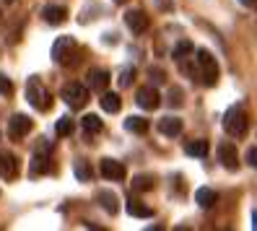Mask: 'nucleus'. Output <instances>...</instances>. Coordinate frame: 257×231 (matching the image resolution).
Instances as JSON below:
<instances>
[{
    "label": "nucleus",
    "mask_w": 257,
    "mask_h": 231,
    "mask_svg": "<svg viewBox=\"0 0 257 231\" xmlns=\"http://www.w3.org/2000/svg\"><path fill=\"white\" fill-rule=\"evenodd\" d=\"M117 81H119V86H122V88H127V86L135 81V68H130V65L122 68V73H119V78H117Z\"/></svg>",
    "instance_id": "obj_27"
},
{
    "label": "nucleus",
    "mask_w": 257,
    "mask_h": 231,
    "mask_svg": "<svg viewBox=\"0 0 257 231\" xmlns=\"http://www.w3.org/2000/svg\"><path fill=\"white\" fill-rule=\"evenodd\" d=\"M11 94H13V83L0 73V96H11Z\"/></svg>",
    "instance_id": "obj_29"
},
{
    "label": "nucleus",
    "mask_w": 257,
    "mask_h": 231,
    "mask_svg": "<svg viewBox=\"0 0 257 231\" xmlns=\"http://www.w3.org/2000/svg\"><path fill=\"white\" fill-rule=\"evenodd\" d=\"M192 50H195V47H192V42H190V39H182V42H177V47H174L172 57H174V60H182V57H187Z\"/></svg>",
    "instance_id": "obj_25"
},
{
    "label": "nucleus",
    "mask_w": 257,
    "mask_h": 231,
    "mask_svg": "<svg viewBox=\"0 0 257 231\" xmlns=\"http://www.w3.org/2000/svg\"><path fill=\"white\" fill-rule=\"evenodd\" d=\"M114 3H117V6H122V3H127V0H114Z\"/></svg>",
    "instance_id": "obj_34"
},
{
    "label": "nucleus",
    "mask_w": 257,
    "mask_h": 231,
    "mask_svg": "<svg viewBox=\"0 0 257 231\" xmlns=\"http://www.w3.org/2000/svg\"><path fill=\"white\" fill-rule=\"evenodd\" d=\"M185 153L192 159H205V153H208V141H190L185 143Z\"/></svg>",
    "instance_id": "obj_20"
},
{
    "label": "nucleus",
    "mask_w": 257,
    "mask_h": 231,
    "mask_svg": "<svg viewBox=\"0 0 257 231\" xmlns=\"http://www.w3.org/2000/svg\"><path fill=\"white\" fill-rule=\"evenodd\" d=\"M195 200H198L200 208H213L218 203V192L210 190V187H200L198 192H195Z\"/></svg>",
    "instance_id": "obj_17"
},
{
    "label": "nucleus",
    "mask_w": 257,
    "mask_h": 231,
    "mask_svg": "<svg viewBox=\"0 0 257 231\" xmlns=\"http://www.w3.org/2000/svg\"><path fill=\"white\" fill-rule=\"evenodd\" d=\"M195 68H198V83H205V86H216V83H218L221 70H218L216 57L210 55L208 50H198V57H195Z\"/></svg>",
    "instance_id": "obj_2"
},
{
    "label": "nucleus",
    "mask_w": 257,
    "mask_h": 231,
    "mask_svg": "<svg viewBox=\"0 0 257 231\" xmlns=\"http://www.w3.org/2000/svg\"><path fill=\"white\" fill-rule=\"evenodd\" d=\"M47 172H52V161H50V156L47 153H34V159H32V166H29V174L32 177H37V174H47Z\"/></svg>",
    "instance_id": "obj_16"
},
{
    "label": "nucleus",
    "mask_w": 257,
    "mask_h": 231,
    "mask_svg": "<svg viewBox=\"0 0 257 231\" xmlns=\"http://www.w3.org/2000/svg\"><path fill=\"white\" fill-rule=\"evenodd\" d=\"M75 57H78V42L73 37H57L52 44V60L57 65H75Z\"/></svg>",
    "instance_id": "obj_3"
},
{
    "label": "nucleus",
    "mask_w": 257,
    "mask_h": 231,
    "mask_svg": "<svg viewBox=\"0 0 257 231\" xmlns=\"http://www.w3.org/2000/svg\"><path fill=\"white\" fill-rule=\"evenodd\" d=\"M159 8H166V11H172V0H156Z\"/></svg>",
    "instance_id": "obj_32"
},
{
    "label": "nucleus",
    "mask_w": 257,
    "mask_h": 231,
    "mask_svg": "<svg viewBox=\"0 0 257 231\" xmlns=\"http://www.w3.org/2000/svg\"><path fill=\"white\" fill-rule=\"evenodd\" d=\"M60 99H63L70 109H83V106L88 104V86H81L78 81H73V83L63 86Z\"/></svg>",
    "instance_id": "obj_5"
},
{
    "label": "nucleus",
    "mask_w": 257,
    "mask_h": 231,
    "mask_svg": "<svg viewBox=\"0 0 257 231\" xmlns=\"http://www.w3.org/2000/svg\"><path fill=\"white\" fill-rule=\"evenodd\" d=\"M81 128L88 133V135H96V133H101V128H104V122L96 117V114H86L83 120H81Z\"/></svg>",
    "instance_id": "obj_22"
},
{
    "label": "nucleus",
    "mask_w": 257,
    "mask_h": 231,
    "mask_svg": "<svg viewBox=\"0 0 257 231\" xmlns=\"http://www.w3.org/2000/svg\"><path fill=\"white\" fill-rule=\"evenodd\" d=\"M218 161H221V166L223 169H229V172H236L239 169V156H236V148H234V143H221L218 146Z\"/></svg>",
    "instance_id": "obj_10"
},
{
    "label": "nucleus",
    "mask_w": 257,
    "mask_h": 231,
    "mask_svg": "<svg viewBox=\"0 0 257 231\" xmlns=\"http://www.w3.org/2000/svg\"><path fill=\"white\" fill-rule=\"evenodd\" d=\"M32 128H34V122L29 120L26 114H13L8 120V135L13 138V141H19V138L29 135V133H32Z\"/></svg>",
    "instance_id": "obj_6"
},
{
    "label": "nucleus",
    "mask_w": 257,
    "mask_h": 231,
    "mask_svg": "<svg viewBox=\"0 0 257 231\" xmlns=\"http://www.w3.org/2000/svg\"><path fill=\"white\" fill-rule=\"evenodd\" d=\"M127 213L130 215H135V218H151L154 215V208H148V205H143L141 200H127Z\"/></svg>",
    "instance_id": "obj_19"
},
{
    "label": "nucleus",
    "mask_w": 257,
    "mask_h": 231,
    "mask_svg": "<svg viewBox=\"0 0 257 231\" xmlns=\"http://www.w3.org/2000/svg\"><path fill=\"white\" fill-rule=\"evenodd\" d=\"M96 200H99V205L107 210L109 215H117L119 213V200H117V195L112 190H99L96 192Z\"/></svg>",
    "instance_id": "obj_15"
},
{
    "label": "nucleus",
    "mask_w": 257,
    "mask_h": 231,
    "mask_svg": "<svg viewBox=\"0 0 257 231\" xmlns=\"http://www.w3.org/2000/svg\"><path fill=\"white\" fill-rule=\"evenodd\" d=\"M247 166H252V169L257 166V148H254V146L247 148Z\"/></svg>",
    "instance_id": "obj_30"
},
{
    "label": "nucleus",
    "mask_w": 257,
    "mask_h": 231,
    "mask_svg": "<svg viewBox=\"0 0 257 231\" xmlns=\"http://www.w3.org/2000/svg\"><path fill=\"white\" fill-rule=\"evenodd\" d=\"M241 6H247V8H254V0H239Z\"/></svg>",
    "instance_id": "obj_33"
},
{
    "label": "nucleus",
    "mask_w": 257,
    "mask_h": 231,
    "mask_svg": "<svg viewBox=\"0 0 257 231\" xmlns=\"http://www.w3.org/2000/svg\"><path fill=\"white\" fill-rule=\"evenodd\" d=\"M73 172H75V177H78L81 182H88V179L94 177V172H91V166H88V161H86V159H78V161H75Z\"/></svg>",
    "instance_id": "obj_24"
},
{
    "label": "nucleus",
    "mask_w": 257,
    "mask_h": 231,
    "mask_svg": "<svg viewBox=\"0 0 257 231\" xmlns=\"http://www.w3.org/2000/svg\"><path fill=\"white\" fill-rule=\"evenodd\" d=\"M19 174V159L8 151H0V177L3 179H13Z\"/></svg>",
    "instance_id": "obj_11"
},
{
    "label": "nucleus",
    "mask_w": 257,
    "mask_h": 231,
    "mask_svg": "<svg viewBox=\"0 0 257 231\" xmlns=\"http://www.w3.org/2000/svg\"><path fill=\"white\" fill-rule=\"evenodd\" d=\"M109 86V70H104V68H91L88 70V88H94V91H101Z\"/></svg>",
    "instance_id": "obj_12"
},
{
    "label": "nucleus",
    "mask_w": 257,
    "mask_h": 231,
    "mask_svg": "<svg viewBox=\"0 0 257 231\" xmlns=\"http://www.w3.org/2000/svg\"><path fill=\"white\" fill-rule=\"evenodd\" d=\"M159 133L166 138H179L182 135V120L179 117H161L159 120Z\"/></svg>",
    "instance_id": "obj_13"
},
{
    "label": "nucleus",
    "mask_w": 257,
    "mask_h": 231,
    "mask_svg": "<svg viewBox=\"0 0 257 231\" xmlns=\"http://www.w3.org/2000/svg\"><path fill=\"white\" fill-rule=\"evenodd\" d=\"M3 3H13V0H3Z\"/></svg>",
    "instance_id": "obj_35"
},
{
    "label": "nucleus",
    "mask_w": 257,
    "mask_h": 231,
    "mask_svg": "<svg viewBox=\"0 0 257 231\" xmlns=\"http://www.w3.org/2000/svg\"><path fill=\"white\" fill-rule=\"evenodd\" d=\"M223 130L226 135L231 138H244L247 130H249V117H247V109L244 104H231L223 114Z\"/></svg>",
    "instance_id": "obj_1"
},
{
    "label": "nucleus",
    "mask_w": 257,
    "mask_h": 231,
    "mask_svg": "<svg viewBox=\"0 0 257 231\" xmlns=\"http://www.w3.org/2000/svg\"><path fill=\"white\" fill-rule=\"evenodd\" d=\"M99 101H101V109H104V112H109V114L119 112V106H122V99H119L117 94H112V91H104Z\"/></svg>",
    "instance_id": "obj_18"
},
{
    "label": "nucleus",
    "mask_w": 257,
    "mask_h": 231,
    "mask_svg": "<svg viewBox=\"0 0 257 231\" xmlns=\"http://www.w3.org/2000/svg\"><path fill=\"white\" fill-rule=\"evenodd\" d=\"M55 133H57V135H70V133H73V120H70V117H60V120L55 122Z\"/></svg>",
    "instance_id": "obj_26"
},
{
    "label": "nucleus",
    "mask_w": 257,
    "mask_h": 231,
    "mask_svg": "<svg viewBox=\"0 0 257 231\" xmlns=\"http://www.w3.org/2000/svg\"><path fill=\"white\" fill-rule=\"evenodd\" d=\"M133 192H148V190H154V177H148V174H138V177H133Z\"/></svg>",
    "instance_id": "obj_23"
},
{
    "label": "nucleus",
    "mask_w": 257,
    "mask_h": 231,
    "mask_svg": "<svg viewBox=\"0 0 257 231\" xmlns=\"http://www.w3.org/2000/svg\"><path fill=\"white\" fill-rule=\"evenodd\" d=\"M42 16H44V21H47L50 26H60V24L68 21V8L65 6H47L42 11Z\"/></svg>",
    "instance_id": "obj_14"
},
{
    "label": "nucleus",
    "mask_w": 257,
    "mask_h": 231,
    "mask_svg": "<svg viewBox=\"0 0 257 231\" xmlns=\"http://www.w3.org/2000/svg\"><path fill=\"white\" fill-rule=\"evenodd\" d=\"M125 24H127V29H130L133 34H143V32H148V16H146L141 8L127 11V13H125Z\"/></svg>",
    "instance_id": "obj_8"
},
{
    "label": "nucleus",
    "mask_w": 257,
    "mask_h": 231,
    "mask_svg": "<svg viewBox=\"0 0 257 231\" xmlns=\"http://www.w3.org/2000/svg\"><path fill=\"white\" fill-rule=\"evenodd\" d=\"M125 130H130V133H135V135H146V130H148V120L133 114V117L125 120Z\"/></svg>",
    "instance_id": "obj_21"
},
{
    "label": "nucleus",
    "mask_w": 257,
    "mask_h": 231,
    "mask_svg": "<svg viewBox=\"0 0 257 231\" xmlns=\"http://www.w3.org/2000/svg\"><path fill=\"white\" fill-rule=\"evenodd\" d=\"M166 101H169V106H179L182 104V88H172L169 96H166Z\"/></svg>",
    "instance_id": "obj_28"
},
{
    "label": "nucleus",
    "mask_w": 257,
    "mask_h": 231,
    "mask_svg": "<svg viewBox=\"0 0 257 231\" xmlns=\"http://www.w3.org/2000/svg\"><path fill=\"white\" fill-rule=\"evenodd\" d=\"M99 172H101L104 179H112V182L125 179V166H122V161H114V159H101V161H99Z\"/></svg>",
    "instance_id": "obj_9"
},
{
    "label": "nucleus",
    "mask_w": 257,
    "mask_h": 231,
    "mask_svg": "<svg viewBox=\"0 0 257 231\" xmlns=\"http://www.w3.org/2000/svg\"><path fill=\"white\" fill-rule=\"evenodd\" d=\"M148 73L154 75V81H156V83H164V78H166V73H164V70H159V68H151Z\"/></svg>",
    "instance_id": "obj_31"
},
{
    "label": "nucleus",
    "mask_w": 257,
    "mask_h": 231,
    "mask_svg": "<svg viewBox=\"0 0 257 231\" xmlns=\"http://www.w3.org/2000/svg\"><path fill=\"white\" fill-rule=\"evenodd\" d=\"M26 99H29V104H32L34 109H39V112H47L50 106H52L50 91H47V86H44L39 78H29V83H26Z\"/></svg>",
    "instance_id": "obj_4"
},
{
    "label": "nucleus",
    "mask_w": 257,
    "mask_h": 231,
    "mask_svg": "<svg viewBox=\"0 0 257 231\" xmlns=\"http://www.w3.org/2000/svg\"><path fill=\"white\" fill-rule=\"evenodd\" d=\"M135 101H138L141 109L151 112V109H156V106L161 104V94L154 86H143V88H138V94H135Z\"/></svg>",
    "instance_id": "obj_7"
}]
</instances>
